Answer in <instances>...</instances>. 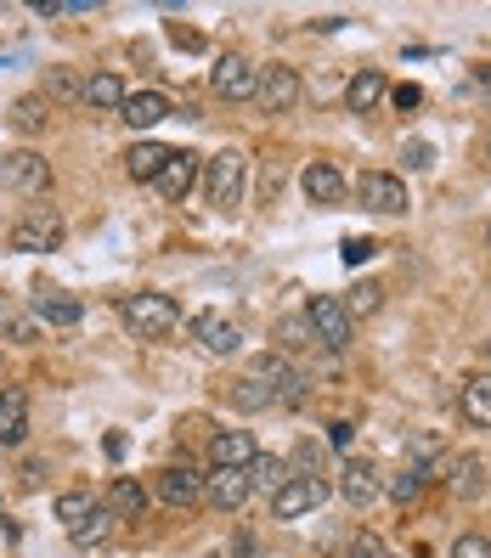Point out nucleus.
<instances>
[{
  "mask_svg": "<svg viewBox=\"0 0 491 558\" xmlns=\"http://www.w3.org/2000/svg\"><path fill=\"white\" fill-rule=\"evenodd\" d=\"M119 316L136 339H164V333L181 327V305L170 300V293H130V300L119 305Z\"/></svg>",
  "mask_w": 491,
  "mask_h": 558,
  "instance_id": "1",
  "label": "nucleus"
},
{
  "mask_svg": "<svg viewBox=\"0 0 491 558\" xmlns=\"http://www.w3.org/2000/svg\"><path fill=\"white\" fill-rule=\"evenodd\" d=\"M62 238H69L62 215L51 204H28V215L7 232V248H17V254H51V248H62Z\"/></svg>",
  "mask_w": 491,
  "mask_h": 558,
  "instance_id": "2",
  "label": "nucleus"
},
{
  "mask_svg": "<svg viewBox=\"0 0 491 558\" xmlns=\"http://www.w3.org/2000/svg\"><path fill=\"white\" fill-rule=\"evenodd\" d=\"M306 327H311V339L322 344V350H350V339H356V322H350V311H345V300L339 293H316V300L306 305Z\"/></svg>",
  "mask_w": 491,
  "mask_h": 558,
  "instance_id": "3",
  "label": "nucleus"
},
{
  "mask_svg": "<svg viewBox=\"0 0 491 558\" xmlns=\"http://www.w3.org/2000/svg\"><path fill=\"white\" fill-rule=\"evenodd\" d=\"M0 181H7L17 198H46V192H51V163L35 147H17V153L0 158Z\"/></svg>",
  "mask_w": 491,
  "mask_h": 558,
  "instance_id": "4",
  "label": "nucleus"
},
{
  "mask_svg": "<svg viewBox=\"0 0 491 558\" xmlns=\"http://www.w3.org/2000/svg\"><path fill=\"white\" fill-rule=\"evenodd\" d=\"M204 198H209L215 209L243 204V153H238V147H226V153H215V158L204 163Z\"/></svg>",
  "mask_w": 491,
  "mask_h": 558,
  "instance_id": "5",
  "label": "nucleus"
},
{
  "mask_svg": "<svg viewBox=\"0 0 491 558\" xmlns=\"http://www.w3.org/2000/svg\"><path fill=\"white\" fill-rule=\"evenodd\" d=\"M356 198H362V209H373V215H402L412 204L407 181L390 175V170H362V175H356Z\"/></svg>",
  "mask_w": 491,
  "mask_h": 558,
  "instance_id": "6",
  "label": "nucleus"
},
{
  "mask_svg": "<svg viewBox=\"0 0 491 558\" xmlns=\"http://www.w3.org/2000/svg\"><path fill=\"white\" fill-rule=\"evenodd\" d=\"M254 62L243 57V51H226V57H215V69H209V85H215V96H226V102H249L254 96Z\"/></svg>",
  "mask_w": 491,
  "mask_h": 558,
  "instance_id": "7",
  "label": "nucleus"
},
{
  "mask_svg": "<svg viewBox=\"0 0 491 558\" xmlns=\"http://www.w3.org/2000/svg\"><path fill=\"white\" fill-rule=\"evenodd\" d=\"M192 339H199L204 355H238L243 350V327L220 311H199L192 316Z\"/></svg>",
  "mask_w": 491,
  "mask_h": 558,
  "instance_id": "8",
  "label": "nucleus"
},
{
  "mask_svg": "<svg viewBox=\"0 0 491 558\" xmlns=\"http://www.w3.org/2000/svg\"><path fill=\"white\" fill-rule=\"evenodd\" d=\"M254 102L266 113H288L294 102H300V74L283 69V62H272V69L254 74Z\"/></svg>",
  "mask_w": 491,
  "mask_h": 558,
  "instance_id": "9",
  "label": "nucleus"
},
{
  "mask_svg": "<svg viewBox=\"0 0 491 558\" xmlns=\"http://www.w3.org/2000/svg\"><path fill=\"white\" fill-rule=\"evenodd\" d=\"M153 490H158L164 508H192V502H204V474L187 469V463H170V469H158Z\"/></svg>",
  "mask_w": 491,
  "mask_h": 558,
  "instance_id": "10",
  "label": "nucleus"
},
{
  "mask_svg": "<svg viewBox=\"0 0 491 558\" xmlns=\"http://www.w3.org/2000/svg\"><path fill=\"white\" fill-rule=\"evenodd\" d=\"M322 502H327V485H322V480L288 474V485L272 497V513H277V519H306V513H316Z\"/></svg>",
  "mask_w": 491,
  "mask_h": 558,
  "instance_id": "11",
  "label": "nucleus"
},
{
  "mask_svg": "<svg viewBox=\"0 0 491 558\" xmlns=\"http://www.w3.org/2000/svg\"><path fill=\"white\" fill-rule=\"evenodd\" d=\"M300 186H306V198L322 204V209H339V204H345V192H350L345 175H339L327 158H311V163H306V170H300Z\"/></svg>",
  "mask_w": 491,
  "mask_h": 558,
  "instance_id": "12",
  "label": "nucleus"
},
{
  "mask_svg": "<svg viewBox=\"0 0 491 558\" xmlns=\"http://www.w3.org/2000/svg\"><path fill=\"white\" fill-rule=\"evenodd\" d=\"M249 469H215V474H204V497H209V508H220V513H238L243 502H249Z\"/></svg>",
  "mask_w": 491,
  "mask_h": 558,
  "instance_id": "13",
  "label": "nucleus"
},
{
  "mask_svg": "<svg viewBox=\"0 0 491 558\" xmlns=\"http://www.w3.org/2000/svg\"><path fill=\"white\" fill-rule=\"evenodd\" d=\"M192 181H199V153H170L164 158V170H158V198H170V204H181L187 192H192Z\"/></svg>",
  "mask_w": 491,
  "mask_h": 558,
  "instance_id": "14",
  "label": "nucleus"
},
{
  "mask_svg": "<svg viewBox=\"0 0 491 558\" xmlns=\"http://www.w3.org/2000/svg\"><path fill=\"white\" fill-rule=\"evenodd\" d=\"M446 490H452V497H464V502H475L480 490H486V457L457 451L452 463H446Z\"/></svg>",
  "mask_w": 491,
  "mask_h": 558,
  "instance_id": "15",
  "label": "nucleus"
},
{
  "mask_svg": "<svg viewBox=\"0 0 491 558\" xmlns=\"http://www.w3.org/2000/svg\"><path fill=\"white\" fill-rule=\"evenodd\" d=\"M339 490H345V502L350 508H368V502H379V469L368 463V457H356V463L345 469V480H339Z\"/></svg>",
  "mask_w": 491,
  "mask_h": 558,
  "instance_id": "16",
  "label": "nucleus"
},
{
  "mask_svg": "<svg viewBox=\"0 0 491 558\" xmlns=\"http://www.w3.org/2000/svg\"><path fill=\"white\" fill-rule=\"evenodd\" d=\"M119 119H124L130 130H153L158 119H170V102H164L158 90H130L124 108H119Z\"/></svg>",
  "mask_w": 491,
  "mask_h": 558,
  "instance_id": "17",
  "label": "nucleus"
},
{
  "mask_svg": "<svg viewBox=\"0 0 491 558\" xmlns=\"http://www.w3.org/2000/svg\"><path fill=\"white\" fill-rule=\"evenodd\" d=\"M28 435V396L23 389H0V446H17Z\"/></svg>",
  "mask_w": 491,
  "mask_h": 558,
  "instance_id": "18",
  "label": "nucleus"
},
{
  "mask_svg": "<svg viewBox=\"0 0 491 558\" xmlns=\"http://www.w3.org/2000/svg\"><path fill=\"white\" fill-rule=\"evenodd\" d=\"M209 457H215V469H249L254 463V440L243 429H220L209 440Z\"/></svg>",
  "mask_w": 491,
  "mask_h": 558,
  "instance_id": "19",
  "label": "nucleus"
},
{
  "mask_svg": "<svg viewBox=\"0 0 491 558\" xmlns=\"http://www.w3.org/2000/svg\"><path fill=\"white\" fill-rule=\"evenodd\" d=\"M35 316L46 322V327H74L80 316H85V305L74 300V293H35Z\"/></svg>",
  "mask_w": 491,
  "mask_h": 558,
  "instance_id": "20",
  "label": "nucleus"
},
{
  "mask_svg": "<svg viewBox=\"0 0 491 558\" xmlns=\"http://www.w3.org/2000/svg\"><path fill=\"white\" fill-rule=\"evenodd\" d=\"M108 536H113V513H108V502H96V508H91V519H80L74 531H69V542H74L80 553L108 547Z\"/></svg>",
  "mask_w": 491,
  "mask_h": 558,
  "instance_id": "21",
  "label": "nucleus"
},
{
  "mask_svg": "<svg viewBox=\"0 0 491 558\" xmlns=\"http://www.w3.org/2000/svg\"><path fill=\"white\" fill-rule=\"evenodd\" d=\"M379 102H384V74L379 69H362V74L345 85V108L350 113H373Z\"/></svg>",
  "mask_w": 491,
  "mask_h": 558,
  "instance_id": "22",
  "label": "nucleus"
},
{
  "mask_svg": "<svg viewBox=\"0 0 491 558\" xmlns=\"http://www.w3.org/2000/svg\"><path fill=\"white\" fill-rule=\"evenodd\" d=\"M464 417L475 423V429H491V367L464 378Z\"/></svg>",
  "mask_w": 491,
  "mask_h": 558,
  "instance_id": "23",
  "label": "nucleus"
},
{
  "mask_svg": "<svg viewBox=\"0 0 491 558\" xmlns=\"http://www.w3.org/2000/svg\"><path fill=\"white\" fill-rule=\"evenodd\" d=\"M164 158H170V147H158V142H136V147L124 153V175H130V181H158Z\"/></svg>",
  "mask_w": 491,
  "mask_h": 558,
  "instance_id": "24",
  "label": "nucleus"
},
{
  "mask_svg": "<svg viewBox=\"0 0 491 558\" xmlns=\"http://www.w3.org/2000/svg\"><path fill=\"white\" fill-rule=\"evenodd\" d=\"M108 513H113V519H142V513H147V485L113 480V485H108Z\"/></svg>",
  "mask_w": 491,
  "mask_h": 558,
  "instance_id": "25",
  "label": "nucleus"
},
{
  "mask_svg": "<svg viewBox=\"0 0 491 558\" xmlns=\"http://www.w3.org/2000/svg\"><path fill=\"white\" fill-rule=\"evenodd\" d=\"M124 96H130V90H124V80H119V74H91V80H85V96H80V102H85V108H103V113H108V108H124Z\"/></svg>",
  "mask_w": 491,
  "mask_h": 558,
  "instance_id": "26",
  "label": "nucleus"
},
{
  "mask_svg": "<svg viewBox=\"0 0 491 558\" xmlns=\"http://www.w3.org/2000/svg\"><path fill=\"white\" fill-rule=\"evenodd\" d=\"M249 485H254V490H266V497H277V490L288 485V463H283V457L254 451V463H249Z\"/></svg>",
  "mask_w": 491,
  "mask_h": 558,
  "instance_id": "27",
  "label": "nucleus"
},
{
  "mask_svg": "<svg viewBox=\"0 0 491 558\" xmlns=\"http://www.w3.org/2000/svg\"><path fill=\"white\" fill-rule=\"evenodd\" d=\"M226 401H232V412H266L272 407V389L260 378H238L232 389H226Z\"/></svg>",
  "mask_w": 491,
  "mask_h": 558,
  "instance_id": "28",
  "label": "nucleus"
},
{
  "mask_svg": "<svg viewBox=\"0 0 491 558\" xmlns=\"http://www.w3.org/2000/svg\"><path fill=\"white\" fill-rule=\"evenodd\" d=\"M46 102H80L85 96V80L74 74V69H46Z\"/></svg>",
  "mask_w": 491,
  "mask_h": 558,
  "instance_id": "29",
  "label": "nucleus"
},
{
  "mask_svg": "<svg viewBox=\"0 0 491 558\" xmlns=\"http://www.w3.org/2000/svg\"><path fill=\"white\" fill-rule=\"evenodd\" d=\"M46 119H51V102H46V96H23V102L12 108V124L23 130V136H35V130H46Z\"/></svg>",
  "mask_w": 491,
  "mask_h": 558,
  "instance_id": "30",
  "label": "nucleus"
},
{
  "mask_svg": "<svg viewBox=\"0 0 491 558\" xmlns=\"http://www.w3.org/2000/svg\"><path fill=\"white\" fill-rule=\"evenodd\" d=\"M379 305H384V288H379V282H356V288L345 293V311H350V322H356V316H373Z\"/></svg>",
  "mask_w": 491,
  "mask_h": 558,
  "instance_id": "31",
  "label": "nucleus"
},
{
  "mask_svg": "<svg viewBox=\"0 0 491 558\" xmlns=\"http://www.w3.org/2000/svg\"><path fill=\"white\" fill-rule=\"evenodd\" d=\"M91 508H96V497H91V490H62V497H57V519L69 524V531H74L80 519H91Z\"/></svg>",
  "mask_w": 491,
  "mask_h": 558,
  "instance_id": "32",
  "label": "nucleus"
},
{
  "mask_svg": "<svg viewBox=\"0 0 491 558\" xmlns=\"http://www.w3.org/2000/svg\"><path fill=\"white\" fill-rule=\"evenodd\" d=\"M418 490H423V469H402L396 480H390V497H396L402 508H407V502H418Z\"/></svg>",
  "mask_w": 491,
  "mask_h": 558,
  "instance_id": "33",
  "label": "nucleus"
},
{
  "mask_svg": "<svg viewBox=\"0 0 491 558\" xmlns=\"http://www.w3.org/2000/svg\"><path fill=\"white\" fill-rule=\"evenodd\" d=\"M345 558H390V553H384V542H379L373 531H356L350 547H345Z\"/></svg>",
  "mask_w": 491,
  "mask_h": 558,
  "instance_id": "34",
  "label": "nucleus"
},
{
  "mask_svg": "<svg viewBox=\"0 0 491 558\" xmlns=\"http://www.w3.org/2000/svg\"><path fill=\"white\" fill-rule=\"evenodd\" d=\"M452 558H491V536H480V531L457 536V542H452Z\"/></svg>",
  "mask_w": 491,
  "mask_h": 558,
  "instance_id": "35",
  "label": "nucleus"
},
{
  "mask_svg": "<svg viewBox=\"0 0 491 558\" xmlns=\"http://www.w3.org/2000/svg\"><path fill=\"white\" fill-rule=\"evenodd\" d=\"M373 254H379L373 238H345V243H339V259H345V266H362V259H373Z\"/></svg>",
  "mask_w": 491,
  "mask_h": 558,
  "instance_id": "36",
  "label": "nucleus"
},
{
  "mask_svg": "<svg viewBox=\"0 0 491 558\" xmlns=\"http://www.w3.org/2000/svg\"><path fill=\"white\" fill-rule=\"evenodd\" d=\"M283 344H288V350L316 344V339H311V327H306V316H288V322H283Z\"/></svg>",
  "mask_w": 491,
  "mask_h": 558,
  "instance_id": "37",
  "label": "nucleus"
},
{
  "mask_svg": "<svg viewBox=\"0 0 491 558\" xmlns=\"http://www.w3.org/2000/svg\"><path fill=\"white\" fill-rule=\"evenodd\" d=\"M407 163H412V170H430V163H435V147H430V142H407Z\"/></svg>",
  "mask_w": 491,
  "mask_h": 558,
  "instance_id": "38",
  "label": "nucleus"
},
{
  "mask_svg": "<svg viewBox=\"0 0 491 558\" xmlns=\"http://www.w3.org/2000/svg\"><path fill=\"white\" fill-rule=\"evenodd\" d=\"M277 186H283V163H277V158H266V175H260V192H266V204L277 198Z\"/></svg>",
  "mask_w": 491,
  "mask_h": 558,
  "instance_id": "39",
  "label": "nucleus"
},
{
  "mask_svg": "<svg viewBox=\"0 0 491 558\" xmlns=\"http://www.w3.org/2000/svg\"><path fill=\"white\" fill-rule=\"evenodd\" d=\"M390 102H396V108L407 113V108H418V102H423V90H418V85H402L396 96H390Z\"/></svg>",
  "mask_w": 491,
  "mask_h": 558,
  "instance_id": "40",
  "label": "nucleus"
},
{
  "mask_svg": "<svg viewBox=\"0 0 491 558\" xmlns=\"http://www.w3.org/2000/svg\"><path fill=\"white\" fill-rule=\"evenodd\" d=\"M475 85H480V90L491 96V69H475Z\"/></svg>",
  "mask_w": 491,
  "mask_h": 558,
  "instance_id": "41",
  "label": "nucleus"
},
{
  "mask_svg": "<svg viewBox=\"0 0 491 558\" xmlns=\"http://www.w3.org/2000/svg\"><path fill=\"white\" fill-rule=\"evenodd\" d=\"M486 361H491V339H486Z\"/></svg>",
  "mask_w": 491,
  "mask_h": 558,
  "instance_id": "42",
  "label": "nucleus"
},
{
  "mask_svg": "<svg viewBox=\"0 0 491 558\" xmlns=\"http://www.w3.org/2000/svg\"><path fill=\"white\" fill-rule=\"evenodd\" d=\"M486 243H491V232H486Z\"/></svg>",
  "mask_w": 491,
  "mask_h": 558,
  "instance_id": "43",
  "label": "nucleus"
}]
</instances>
